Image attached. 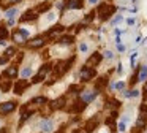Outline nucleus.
<instances>
[{"instance_id":"nucleus-1","label":"nucleus","mask_w":147,"mask_h":133,"mask_svg":"<svg viewBox=\"0 0 147 133\" xmlns=\"http://www.w3.org/2000/svg\"><path fill=\"white\" fill-rule=\"evenodd\" d=\"M114 11H115V8L111 6V5H108V3H101V5L98 6V16H100V19H103V21H106Z\"/></svg>"},{"instance_id":"nucleus-2","label":"nucleus","mask_w":147,"mask_h":133,"mask_svg":"<svg viewBox=\"0 0 147 133\" xmlns=\"http://www.w3.org/2000/svg\"><path fill=\"white\" fill-rule=\"evenodd\" d=\"M71 62H73V59H71V60H67V62H59L57 66H55V75H57V76H62L65 71H68V70H70Z\"/></svg>"},{"instance_id":"nucleus-3","label":"nucleus","mask_w":147,"mask_h":133,"mask_svg":"<svg viewBox=\"0 0 147 133\" xmlns=\"http://www.w3.org/2000/svg\"><path fill=\"white\" fill-rule=\"evenodd\" d=\"M95 76V70L90 68V66H84L82 70H81V81H90V79Z\"/></svg>"},{"instance_id":"nucleus-4","label":"nucleus","mask_w":147,"mask_h":133,"mask_svg":"<svg viewBox=\"0 0 147 133\" xmlns=\"http://www.w3.org/2000/svg\"><path fill=\"white\" fill-rule=\"evenodd\" d=\"M29 37V32L26 30V29H19V30H16L13 33V40L16 41V43H24V40Z\"/></svg>"},{"instance_id":"nucleus-5","label":"nucleus","mask_w":147,"mask_h":133,"mask_svg":"<svg viewBox=\"0 0 147 133\" xmlns=\"http://www.w3.org/2000/svg\"><path fill=\"white\" fill-rule=\"evenodd\" d=\"M49 70H51V66L48 65V63H46V65H43L41 68H40V71H38V75L35 76V78H33V82H35V84H38V82H41L43 79H45V76H46V73L49 71Z\"/></svg>"},{"instance_id":"nucleus-6","label":"nucleus","mask_w":147,"mask_h":133,"mask_svg":"<svg viewBox=\"0 0 147 133\" xmlns=\"http://www.w3.org/2000/svg\"><path fill=\"white\" fill-rule=\"evenodd\" d=\"M96 94H98V92L82 90V92H81V101H84V103H90V101H92L93 98L96 97Z\"/></svg>"},{"instance_id":"nucleus-7","label":"nucleus","mask_w":147,"mask_h":133,"mask_svg":"<svg viewBox=\"0 0 147 133\" xmlns=\"http://www.w3.org/2000/svg\"><path fill=\"white\" fill-rule=\"evenodd\" d=\"M14 108H16V103H14V101H7V103L0 105V113L8 114V113H11V111H14Z\"/></svg>"},{"instance_id":"nucleus-8","label":"nucleus","mask_w":147,"mask_h":133,"mask_svg":"<svg viewBox=\"0 0 147 133\" xmlns=\"http://www.w3.org/2000/svg\"><path fill=\"white\" fill-rule=\"evenodd\" d=\"M27 87H29V82L24 81V79H21V81L16 82V86H14V94H18V95L24 94V90H26Z\"/></svg>"},{"instance_id":"nucleus-9","label":"nucleus","mask_w":147,"mask_h":133,"mask_svg":"<svg viewBox=\"0 0 147 133\" xmlns=\"http://www.w3.org/2000/svg\"><path fill=\"white\" fill-rule=\"evenodd\" d=\"M100 62H101V54L95 52V54H92V57H90L89 60H87L86 66H90V68H92V65H98Z\"/></svg>"},{"instance_id":"nucleus-10","label":"nucleus","mask_w":147,"mask_h":133,"mask_svg":"<svg viewBox=\"0 0 147 133\" xmlns=\"http://www.w3.org/2000/svg\"><path fill=\"white\" fill-rule=\"evenodd\" d=\"M67 6L70 10H79L84 6V0H67Z\"/></svg>"},{"instance_id":"nucleus-11","label":"nucleus","mask_w":147,"mask_h":133,"mask_svg":"<svg viewBox=\"0 0 147 133\" xmlns=\"http://www.w3.org/2000/svg\"><path fill=\"white\" fill-rule=\"evenodd\" d=\"M96 125H98V120H96V117L89 119V120L86 122V132H87V133H92L93 130L96 128Z\"/></svg>"},{"instance_id":"nucleus-12","label":"nucleus","mask_w":147,"mask_h":133,"mask_svg":"<svg viewBox=\"0 0 147 133\" xmlns=\"http://www.w3.org/2000/svg\"><path fill=\"white\" fill-rule=\"evenodd\" d=\"M41 130L45 133H51L52 130H54V122H52V120H49V119L43 120V122H41Z\"/></svg>"},{"instance_id":"nucleus-13","label":"nucleus","mask_w":147,"mask_h":133,"mask_svg":"<svg viewBox=\"0 0 147 133\" xmlns=\"http://www.w3.org/2000/svg\"><path fill=\"white\" fill-rule=\"evenodd\" d=\"M36 14H38V11H36V10L26 11V14L21 18V21H22V22H26V21H33V19H36Z\"/></svg>"},{"instance_id":"nucleus-14","label":"nucleus","mask_w":147,"mask_h":133,"mask_svg":"<svg viewBox=\"0 0 147 133\" xmlns=\"http://www.w3.org/2000/svg\"><path fill=\"white\" fill-rule=\"evenodd\" d=\"M43 44H45V38H43V37H36L35 40H32L29 43V46L32 48V49H36V48H41Z\"/></svg>"},{"instance_id":"nucleus-15","label":"nucleus","mask_w":147,"mask_h":133,"mask_svg":"<svg viewBox=\"0 0 147 133\" xmlns=\"http://www.w3.org/2000/svg\"><path fill=\"white\" fill-rule=\"evenodd\" d=\"M84 108H86V103H84V101H76V103H74V106H71L70 113H81Z\"/></svg>"},{"instance_id":"nucleus-16","label":"nucleus","mask_w":147,"mask_h":133,"mask_svg":"<svg viewBox=\"0 0 147 133\" xmlns=\"http://www.w3.org/2000/svg\"><path fill=\"white\" fill-rule=\"evenodd\" d=\"M3 75L8 76V78H16L18 76V68L16 66H8V68L3 71Z\"/></svg>"},{"instance_id":"nucleus-17","label":"nucleus","mask_w":147,"mask_h":133,"mask_svg":"<svg viewBox=\"0 0 147 133\" xmlns=\"http://www.w3.org/2000/svg\"><path fill=\"white\" fill-rule=\"evenodd\" d=\"M63 105H65V97H60V98H57V100L52 103V109H62Z\"/></svg>"},{"instance_id":"nucleus-18","label":"nucleus","mask_w":147,"mask_h":133,"mask_svg":"<svg viewBox=\"0 0 147 133\" xmlns=\"http://www.w3.org/2000/svg\"><path fill=\"white\" fill-rule=\"evenodd\" d=\"M144 79H147V66H141L138 73V81H144Z\"/></svg>"},{"instance_id":"nucleus-19","label":"nucleus","mask_w":147,"mask_h":133,"mask_svg":"<svg viewBox=\"0 0 147 133\" xmlns=\"http://www.w3.org/2000/svg\"><path fill=\"white\" fill-rule=\"evenodd\" d=\"M106 82H108V81H106V78H100V79H98V82L95 84V90H96V92L101 90V89L106 86Z\"/></svg>"},{"instance_id":"nucleus-20","label":"nucleus","mask_w":147,"mask_h":133,"mask_svg":"<svg viewBox=\"0 0 147 133\" xmlns=\"http://www.w3.org/2000/svg\"><path fill=\"white\" fill-rule=\"evenodd\" d=\"M49 8H51V3H49V2H43L41 5L36 8V11H38V13H43V11H48Z\"/></svg>"},{"instance_id":"nucleus-21","label":"nucleus","mask_w":147,"mask_h":133,"mask_svg":"<svg viewBox=\"0 0 147 133\" xmlns=\"http://www.w3.org/2000/svg\"><path fill=\"white\" fill-rule=\"evenodd\" d=\"M30 116H32V111H27L26 108H22V116H21V124H22V122H26V120L29 119Z\"/></svg>"},{"instance_id":"nucleus-22","label":"nucleus","mask_w":147,"mask_h":133,"mask_svg":"<svg viewBox=\"0 0 147 133\" xmlns=\"http://www.w3.org/2000/svg\"><path fill=\"white\" fill-rule=\"evenodd\" d=\"M59 43L63 44V46H67V44H71V43H73V37H62Z\"/></svg>"},{"instance_id":"nucleus-23","label":"nucleus","mask_w":147,"mask_h":133,"mask_svg":"<svg viewBox=\"0 0 147 133\" xmlns=\"http://www.w3.org/2000/svg\"><path fill=\"white\" fill-rule=\"evenodd\" d=\"M30 75H32V68H30V66H26V68L21 71V76H22V78H29Z\"/></svg>"},{"instance_id":"nucleus-24","label":"nucleus","mask_w":147,"mask_h":133,"mask_svg":"<svg viewBox=\"0 0 147 133\" xmlns=\"http://www.w3.org/2000/svg\"><path fill=\"white\" fill-rule=\"evenodd\" d=\"M16 14H18V8H11V10H8V11H7V18L8 19H13Z\"/></svg>"},{"instance_id":"nucleus-25","label":"nucleus","mask_w":147,"mask_h":133,"mask_svg":"<svg viewBox=\"0 0 147 133\" xmlns=\"http://www.w3.org/2000/svg\"><path fill=\"white\" fill-rule=\"evenodd\" d=\"M32 103L33 105H43V103H46V97H36L32 100Z\"/></svg>"},{"instance_id":"nucleus-26","label":"nucleus","mask_w":147,"mask_h":133,"mask_svg":"<svg viewBox=\"0 0 147 133\" xmlns=\"http://www.w3.org/2000/svg\"><path fill=\"white\" fill-rule=\"evenodd\" d=\"M10 87H11V82L10 81L3 82V84H2V92H8V90H10Z\"/></svg>"},{"instance_id":"nucleus-27","label":"nucleus","mask_w":147,"mask_h":133,"mask_svg":"<svg viewBox=\"0 0 147 133\" xmlns=\"http://www.w3.org/2000/svg\"><path fill=\"white\" fill-rule=\"evenodd\" d=\"M79 51H81L82 54H86L87 51H89V46H87V43H81V44H79Z\"/></svg>"},{"instance_id":"nucleus-28","label":"nucleus","mask_w":147,"mask_h":133,"mask_svg":"<svg viewBox=\"0 0 147 133\" xmlns=\"http://www.w3.org/2000/svg\"><path fill=\"white\" fill-rule=\"evenodd\" d=\"M13 56H14V48H8L5 51V57H13Z\"/></svg>"},{"instance_id":"nucleus-29","label":"nucleus","mask_w":147,"mask_h":133,"mask_svg":"<svg viewBox=\"0 0 147 133\" xmlns=\"http://www.w3.org/2000/svg\"><path fill=\"white\" fill-rule=\"evenodd\" d=\"M117 128H119V132H122V133H123V132H125V128H127L125 122H120V124H119V127H117Z\"/></svg>"},{"instance_id":"nucleus-30","label":"nucleus","mask_w":147,"mask_h":133,"mask_svg":"<svg viewBox=\"0 0 147 133\" xmlns=\"http://www.w3.org/2000/svg\"><path fill=\"white\" fill-rule=\"evenodd\" d=\"M105 57H106V59H112V57H114V54H112L111 51H105Z\"/></svg>"},{"instance_id":"nucleus-31","label":"nucleus","mask_w":147,"mask_h":133,"mask_svg":"<svg viewBox=\"0 0 147 133\" xmlns=\"http://www.w3.org/2000/svg\"><path fill=\"white\" fill-rule=\"evenodd\" d=\"M122 19H123V18H122V16H117V18H114V19H112V22H111V24L114 25V24H117V22H120Z\"/></svg>"},{"instance_id":"nucleus-32","label":"nucleus","mask_w":147,"mask_h":133,"mask_svg":"<svg viewBox=\"0 0 147 133\" xmlns=\"http://www.w3.org/2000/svg\"><path fill=\"white\" fill-rule=\"evenodd\" d=\"M114 87H115V89H119V90H122V89L125 87V82H117V84H115Z\"/></svg>"},{"instance_id":"nucleus-33","label":"nucleus","mask_w":147,"mask_h":133,"mask_svg":"<svg viewBox=\"0 0 147 133\" xmlns=\"http://www.w3.org/2000/svg\"><path fill=\"white\" fill-rule=\"evenodd\" d=\"M117 49L120 51V52H123V51H125V46H123V44H120V43H117Z\"/></svg>"},{"instance_id":"nucleus-34","label":"nucleus","mask_w":147,"mask_h":133,"mask_svg":"<svg viewBox=\"0 0 147 133\" xmlns=\"http://www.w3.org/2000/svg\"><path fill=\"white\" fill-rule=\"evenodd\" d=\"M128 120H130V116H128V114H125V116L122 117V122H125V124H127Z\"/></svg>"},{"instance_id":"nucleus-35","label":"nucleus","mask_w":147,"mask_h":133,"mask_svg":"<svg viewBox=\"0 0 147 133\" xmlns=\"http://www.w3.org/2000/svg\"><path fill=\"white\" fill-rule=\"evenodd\" d=\"M54 18H55L54 13H49V14H48V21H54Z\"/></svg>"},{"instance_id":"nucleus-36","label":"nucleus","mask_w":147,"mask_h":133,"mask_svg":"<svg viewBox=\"0 0 147 133\" xmlns=\"http://www.w3.org/2000/svg\"><path fill=\"white\" fill-rule=\"evenodd\" d=\"M76 90H79L78 86H71V87H70V92H76Z\"/></svg>"},{"instance_id":"nucleus-37","label":"nucleus","mask_w":147,"mask_h":133,"mask_svg":"<svg viewBox=\"0 0 147 133\" xmlns=\"http://www.w3.org/2000/svg\"><path fill=\"white\" fill-rule=\"evenodd\" d=\"M128 24H130V25L134 24V18H130V19H128Z\"/></svg>"},{"instance_id":"nucleus-38","label":"nucleus","mask_w":147,"mask_h":133,"mask_svg":"<svg viewBox=\"0 0 147 133\" xmlns=\"http://www.w3.org/2000/svg\"><path fill=\"white\" fill-rule=\"evenodd\" d=\"M117 71H119V73H123V68H122V65H119V68H117Z\"/></svg>"},{"instance_id":"nucleus-39","label":"nucleus","mask_w":147,"mask_h":133,"mask_svg":"<svg viewBox=\"0 0 147 133\" xmlns=\"http://www.w3.org/2000/svg\"><path fill=\"white\" fill-rule=\"evenodd\" d=\"M96 2H98V0H89V3H92V5H95Z\"/></svg>"},{"instance_id":"nucleus-40","label":"nucleus","mask_w":147,"mask_h":133,"mask_svg":"<svg viewBox=\"0 0 147 133\" xmlns=\"http://www.w3.org/2000/svg\"><path fill=\"white\" fill-rule=\"evenodd\" d=\"M11 3H16V2H21V0H10Z\"/></svg>"},{"instance_id":"nucleus-41","label":"nucleus","mask_w":147,"mask_h":133,"mask_svg":"<svg viewBox=\"0 0 147 133\" xmlns=\"http://www.w3.org/2000/svg\"><path fill=\"white\" fill-rule=\"evenodd\" d=\"M144 89H146V90H147V82H146V86H144Z\"/></svg>"}]
</instances>
